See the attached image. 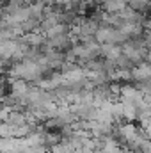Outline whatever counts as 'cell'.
I'll use <instances>...</instances> for the list:
<instances>
[{
    "instance_id": "8992f818",
    "label": "cell",
    "mask_w": 151,
    "mask_h": 153,
    "mask_svg": "<svg viewBox=\"0 0 151 153\" xmlns=\"http://www.w3.org/2000/svg\"><path fill=\"white\" fill-rule=\"evenodd\" d=\"M0 135H2V139H11V137H13V126L7 125V123H2V126H0Z\"/></svg>"
},
{
    "instance_id": "6da1fadb",
    "label": "cell",
    "mask_w": 151,
    "mask_h": 153,
    "mask_svg": "<svg viewBox=\"0 0 151 153\" xmlns=\"http://www.w3.org/2000/svg\"><path fill=\"white\" fill-rule=\"evenodd\" d=\"M101 55L109 61H115L123 55V45H101Z\"/></svg>"
},
{
    "instance_id": "277c9868",
    "label": "cell",
    "mask_w": 151,
    "mask_h": 153,
    "mask_svg": "<svg viewBox=\"0 0 151 153\" xmlns=\"http://www.w3.org/2000/svg\"><path fill=\"white\" fill-rule=\"evenodd\" d=\"M150 0H128V5L132 7V9H135L137 13H144V11H148L150 9Z\"/></svg>"
},
{
    "instance_id": "7a4b0ae2",
    "label": "cell",
    "mask_w": 151,
    "mask_h": 153,
    "mask_svg": "<svg viewBox=\"0 0 151 153\" xmlns=\"http://www.w3.org/2000/svg\"><path fill=\"white\" fill-rule=\"evenodd\" d=\"M7 125H11V126H23V125H27V114L25 112H18V111H13L11 116L7 117V121H5Z\"/></svg>"
},
{
    "instance_id": "3957f363",
    "label": "cell",
    "mask_w": 151,
    "mask_h": 153,
    "mask_svg": "<svg viewBox=\"0 0 151 153\" xmlns=\"http://www.w3.org/2000/svg\"><path fill=\"white\" fill-rule=\"evenodd\" d=\"M123 117L126 119V123H133L135 119H139V109L135 105L123 103Z\"/></svg>"
},
{
    "instance_id": "5b68a950",
    "label": "cell",
    "mask_w": 151,
    "mask_h": 153,
    "mask_svg": "<svg viewBox=\"0 0 151 153\" xmlns=\"http://www.w3.org/2000/svg\"><path fill=\"white\" fill-rule=\"evenodd\" d=\"M114 62H115L117 70H133V68H135V64L132 62V59H128L126 55H121V57H117Z\"/></svg>"
}]
</instances>
